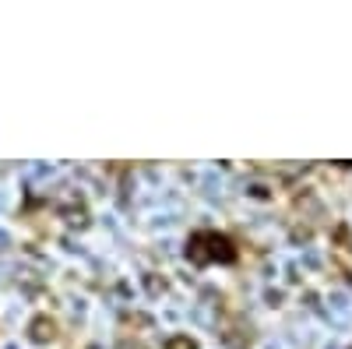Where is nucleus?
<instances>
[{
	"label": "nucleus",
	"instance_id": "nucleus-1",
	"mask_svg": "<svg viewBox=\"0 0 352 349\" xmlns=\"http://www.w3.org/2000/svg\"><path fill=\"white\" fill-rule=\"evenodd\" d=\"M187 254H190L194 265H204V261H212V257L215 261H232V257H236V247H232L222 233H204V237L190 240Z\"/></svg>",
	"mask_w": 352,
	"mask_h": 349
},
{
	"label": "nucleus",
	"instance_id": "nucleus-4",
	"mask_svg": "<svg viewBox=\"0 0 352 349\" xmlns=\"http://www.w3.org/2000/svg\"><path fill=\"white\" fill-rule=\"evenodd\" d=\"M169 349H197V342L190 335H176V339H169Z\"/></svg>",
	"mask_w": 352,
	"mask_h": 349
},
{
	"label": "nucleus",
	"instance_id": "nucleus-2",
	"mask_svg": "<svg viewBox=\"0 0 352 349\" xmlns=\"http://www.w3.org/2000/svg\"><path fill=\"white\" fill-rule=\"evenodd\" d=\"M28 335H32L36 342H53V335H56V325L50 321V317H36V321H32V328H28Z\"/></svg>",
	"mask_w": 352,
	"mask_h": 349
},
{
	"label": "nucleus",
	"instance_id": "nucleus-3",
	"mask_svg": "<svg viewBox=\"0 0 352 349\" xmlns=\"http://www.w3.org/2000/svg\"><path fill=\"white\" fill-rule=\"evenodd\" d=\"M64 219H67L74 229H81V226L88 222V212H85V205H71V209H64Z\"/></svg>",
	"mask_w": 352,
	"mask_h": 349
},
{
	"label": "nucleus",
	"instance_id": "nucleus-5",
	"mask_svg": "<svg viewBox=\"0 0 352 349\" xmlns=\"http://www.w3.org/2000/svg\"><path fill=\"white\" fill-rule=\"evenodd\" d=\"M116 349H141V346H131V342H120V346H116Z\"/></svg>",
	"mask_w": 352,
	"mask_h": 349
}]
</instances>
